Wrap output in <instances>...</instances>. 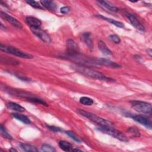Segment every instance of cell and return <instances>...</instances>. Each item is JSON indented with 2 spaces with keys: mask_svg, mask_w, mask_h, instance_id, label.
Wrapping results in <instances>:
<instances>
[{
  "mask_svg": "<svg viewBox=\"0 0 152 152\" xmlns=\"http://www.w3.org/2000/svg\"><path fill=\"white\" fill-rule=\"evenodd\" d=\"M126 131L129 135L132 138H138L140 137V132L136 127H130Z\"/></svg>",
  "mask_w": 152,
  "mask_h": 152,
  "instance_id": "44dd1931",
  "label": "cell"
},
{
  "mask_svg": "<svg viewBox=\"0 0 152 152\" xmlns=\"http://www.w3.org/2000/svg\"><path fill=\"white\" fill-rule=\"evenodd\" d=\"M60 11L62 14H68L70 11V8L68 7H63L61 8Z\"/></svg>",
  "mask_w": 152,
  "mask_h": 152,
  "instance_id": "f546056e",
  "label": "cell"
},
{
  "mask_svg": "<svg viewBox=\"0 0 152 152\" xmlns=\"http://www.w3.org/2000/svg\"><path fill=\"white\" fill-rule=\"evenodd\" d=\"M77 112L81 115L88 118L90 121L99 125L100 126H105V127H112L113 124L109 121H107L105 119H103L101 117L97 116L92 113L88 112L87 111L84 110L83 109H78Z\"/></svg>",
  "mask_w": 152,
  "mask_h": 152,
  "instance_id": "7a4b0ae2",
  "label": "cell"
},
{
  "mask_svg": "<svg viewBox=\"0 0 152 152\" xmlns=\"http://www.w3.org/2000/svg\"><path fill=\"white\" fill-rule=\"evenodd\" d=\"M97 16L99 17H100V18H102V19H103L104 20H106V21H107V22H109V23H111V24H112L116 26V27H120V28H123V27H124V24L120 22V21L115 20L112 19V18H107V17H104V16H103V15H97Z\"/></svg>",
  "mask_w": 152,
  "mask_h": 152,
  "instance_id": "e0dca14e",
  "label": "cell"
},
{
  "mask_svg": "<svg viewBox=\"0 0 152 152\" xmlns=\"http://www.w3.org/2000/svg\"><path fill=\"white\" fill-rule=\"evenodd\" d=\"M20 148L25 151H31V152H35V151H37L38 150L36 148V147H35L34 146H33L30 144H24V143H21L20 144Z\"/></svg>",
  "mask_w": 152,
  "mask_h": 152,
  "instance_id": "7402d4cb",
  "label": "cell"
},
{
  "mask_svg": "<svg viewBox=\"0 0 152 152\" xmlns=\"http://www.w3.org/2000/svg\"><path fill=\"white\" fill-rule=\"evenodd\" d=\"M25 21L30 26V27H40L42 24V23L39 19L31 16L26 17Z\"/></svg>",
  "mask_w": 152,
  "mask_h": 152,
  "instance_id": "4fadbf2b",
  "label": "cell"
},
{
  "mask_svg": "<svg viewBox=\"0 0 152 152\" xmlns=\"http://www.w3.org/2000/svg\"><path fill=\"white\" fill-rule=\"evenodd\" d=\"M81 39L83 42L87 45L89 49L92 50L93 48V42L91 33L86 32L83 33L81 35Z\"/></svg>",
  "mask_w": 152,
  "mask_h": 152,
  "instance_id": "7c38bea8",
  "label": "cell"
},
{
  "mask_svg": "<svg viewBox=\"0 0 152 152\" xmlns=\"http://www.w3.org/2000/svg\"><path fill=\"white\" fill-rule=\"evenodd\" d=\"M125 15L128 20L129 21L131 24L137 30L141 31H145V28L142 26V24L139 21V20L137 19V18L132 14H131L129 12H125Z\"/></svg>",
  "mask_w": 152,
  "mask_h": 152,
  "instance_id": "52a82bcc",
  "label": "cell"
},
{
  "mask_svg": "<svg viewBox=\"0 0 152 152\" xmlns=\"http://www.w3.org/2000/svg\"><path fill=\"white\" fill-rule=\"evenodd\" d=\"M7 107L11 110L20 112H23L25 111V108L21 106V105L14 103V102H8L7 103Z\"/></svg>",
  "mask_w": 152,
  "mask_h": 152,
  "instance_id": "9a60e30c",
  "label": "cell"
},
{
  "mask_svg": "<svg viewBox=\"0 0 152 152\" xmlns=\"http://www.w3.org/2000/svg\"><path fill=\"white\" fill-rule=\"evenodd\" d=\"M10 150V151H17V150H15L14 148H11Z\"/></svg>",
  "mask_w": 152,
  "mask_h": 152,
  "instance_id": "d6a6232c",
  "label": "cell"
},
{
  "mask_svg": "<svg viewBox=\"0 0 152 152\" xmlns=\"http://www.w3.org/2000/svg\"><path fill=\"white\" fill-rule=\"evenodd\" d=\"M66 134L69 137H71L72 140H74L75 141L77 142H80L81 141V140H80V138L77 137V135L72 131H66Z\"/></svg>",
  "mask_w": 152,
  "mask_h": 152,
  "instance_id": "484cf974",
  "label": "cell"
},
{
  "mask_svg": "<svg viewBox=\"0 0 152 152\" xmlns=\"http://www.w3.org/2000/svg\"><path fill=\"white\" fill-rule=\"evenodd\" d=\"M97 129L103 133L110 135V136L124 142H128L129 141L128 137L121 131L113 128L112 127L99 126Z\"/></svg>",
  "mask_w": 152,
  "mask_h": 152,
  "instance_id": "3957f363",
  "label": "cell"
},
{
  "mask_svg": "<svg viewBox=\"0 0 152 152\" xmlns=\"http://www.w3.org/2000/svg\"><path fill=\"white\" fill-rule=\"evenodd\" d=\"M31 32L39 37L40 40L45 43H49L50 42V37L48 34L40 27H30Z\"/></svg>",
  "mask_w": 152,
  "mask_h": 152,
  "instance_id": "8992f818",
  "label": "cell"
},
{
  "mask_svg": "<svg viewBox=\"0 0 152 152\" xmlns=\"http://www.w3.org/2000/svg\"><path fill=\"white\" fill-rule=\"evenodd\" d=\"M97 2L99 3V4H100V5L102 7H103V8L107 9L109 11L115 12L118 11V10H119V9L116 7L109 4L106 1H99Z\"/></svg>",
  "mask_w": 152,
  "mask_h": 152,
  "instance_id": "2e32d148",
  "label": "cell"
},
{
  "mask_svg": "<svg viewBox=\"0 0 152 152\" xmlns=\"http://www.w3.org/2000/svg\"><path fill=\"white\" fill-rule=\"evenodd\" d=\"M12 115L15 119L20 121L21 122H23L25 124H31L30 120L26 115H24L22 114H19V113H12Z\"/></svg>",
  "mask_w": 152,
  "mask_h": 152,
  "instance_id": "ffe728a7",
  "label": "cell"
},
{
  "mask_svg": "<svg viewBox=\"0 0 152 152\" xmlns=\"http://www.w3.org/2000/svg\"><path fill=\"white\" fill-rule=\"evenodd\" d=\"M96 61H97V63L100 66H105L107 67H110L113 68H118L121 67L119 64L104 58H97L96 59Z\"/></svg>",
  "mask_w": 152,
  "mask_h": 152,
  "instance_id": "8fae6325",
  "label": "cell"
},
{
  "mask_svg": "<svg viewBox=\"0 0 152 152\" xmlns=\"http://www.w3.org/2000/svg\"><path fill=\"white\" fill-rule=\"evenodd\" d=\"M72 151H81V150H79V149H77V148H75V149H72Z\"/></svg>",
  "mask_w": 152,
  "mask_h": 152,
  "instance_id": "1f68e13d",
  "label": "cell"
},
{
  "mask_svg": "<svg viewBox=\"0 0 152 152\" xmlns=\"http://www.w3.org/2000/svg\"><path fill=\"white\" fill-rule=\"evenodd\" d=\"M0 15L2 18L6 20L7 22L10 23L11 25H12L18 28H22V27H23L22 24L19 21H18L16 18L12 17V16L7 14V13H5L2 11L0 12Z\"/></svg>",
  "mask_w": 152,
  "mask_h": 152,
  "instance_id": "9c48e42d",
  "label": "cell"
},
{
  "mask_svg": "<svg viewBox=\"0 0 152 152\" xmlns=\"http://www.w3.org/2000/svg\"><path fill=\"white\" fill-rule=\"evenodd\" d=\"M41 149L42 151H46V152L55 151V150L53 147H52L51 145H50L49 144H43L41 147Z\"/></svg>",
  "mask_w": 152,
  "mask_h": 152,
  "instance_id": "d4e9b609",
  "label": "cell"
},
{
  "mask_svg": "<svg viewBox=\"0 0 152 152\" xmlns=\"http://www.w3.org/2000/svg\"><path fill=\"white\" fill-rule=\"evenodd\" d=\"M74 69L80 72L81 74L84 75L85 76L91 77L94 79L99 80H103V81H113L114 80L109 77H107V76L104 75L103 74H102L100 72L95 71L91 68H90L88 67L77 65L75 66H73Z\"/></svg>",
  "mask_w": 152,
  "mask_h": 152,
  "instance_id": "6da1fadb",
  "label": "cell"
},
{
  "mask_svg": "<svg viewBox=\"0 0 152 152\" xmlns=\"http://www.w3.org/2000/svg\"><path fill=\"white\" fill-rule=\"evenodd\" d=\"M1 50L4 52H6L7 53H10L22 58L25 59H31L33 58V56L29 53H26L24 52H23L15 48L10 46H7L4 45L1 43Z\"/></svg>",
  "mask_w": 152,
  "mask_h": 152,
  "instance_id": "5b68a950",
  "label": "cell"
},
{
  "mask_svg": "<svg viewBox=\"0 0 152 152\" xmlns=\"http://www.w3.org/2000/svg\"><path fill=\"white\" fill-rule=\"evenodd\" d=\"M109 39L115 43H119L121 42V39L117 34H111L109 36Z\"/></svg>",
  "mask_w": 152,
  "mask_h": 152,
  "instance_id": "4316f807",
  "label": "cell"
},
{
  "mask_svg": "<svg viewBox=\"0 0 152 152\" xmlns=\"http://www.w3.org/2000/svg\"><path fill=\"white\" fill-rule=\"evenodd\" d=\"M132 107L136 111L146 114L151 113V104L147 102L140 100H132L130 102Z\"/></svg>",
  "mask_w": 152,
  "mask_h": 152,
  "instance_id": "277c9868",
  "label": "cell"
},
{
  "mask_svg": "<svg viewBox=\"0 0 152 152\" xmlns=\"http://www.w3.org/2000/svg\"><path fill=\"white\" fill-rule=\"evenodd\" d=\"M0 130H1V134L3 137H4L5 138L8 139V140H11L12 138V137L11 136V135L6 131V129H5V128L4 127V126L2 124L1 125Z\"/></svg>",
  "mask_w": 152,
  "mask_h": 152,
  "instance_id": "cb8c5ba5",
  "label": "cell"
},
{
  "mask_svg": "<svg viewBox=\"0 0 152 152\" xmlns=\"http://www.w3.org/2000/svg\"><path fill=\"white\" fill-rule=\"evenodd\" d=\"M151 53H152V50L151 49H147V53L150 55V56H151Z\"/></svg>",
  "mask_w": 152,
  "mask_h": 152,
  "instance_id": "4dcf8cb0",
  "label": "cell"
},
{
  "mask_svg": "<svg viewBox=\"0 0 152 152\" xmlns=\"http://www.w3.org/2000/svg\"><path fill=\"white\" fill-rule=\"evenodd\" d=\"M80 102L83 105L91 106L93 104V100L92 99L88 97H81L80 99Z\"/></svg>",
  "mask_w": 152,
  "mask_h": 152,
  "instance_id": "603a6c76",
  "label": "cell"
},
{
  "mask_svg": "<svg viewBox=\"0 0 152 152\" xmlns=\"http://www.w3.org/2000/svg\"><path fill=\"white\" fill-rule=\"evenodd\" d=\"M66 54L68 55H75L80 53L77 44L72 39H68L66 42Z\"/></svg>",
  "mask_w": 152,
  "mask_h": 152,
  "instance_id": "ba28073f",
  "label": "cell"
},
{
  "mask_svg": "<svg viewBox=\"0 0 152 152\" xmlns=\"http://www.w3.org/2000/svg\"><path fill=\"white\" fill-rule=\"evenodd\" d=\"M47 128L54 132H59V131H62V129L61 128L57 127V126H49V125H47Z\"/></svg>",
  "mask_w": 152,
  "mask_h": 152,
  "instance_id": "f1b7e54d",
  "label": "cell"
},
{
  "mask_svg": "<svg viewBox=\"0 0 152 152\" xmlns=\"http://www.w3.org/2000/svg\"><path fill=\"white\" fill-rule=\"evenodd\" d=\"M26 2L27 4H28L30 6L33 7V8H37V9H40V10L43 9L42 6L37 2L35 1H27Z\"/></svg>",
  "mask_w": 152,
  "mask_h": 152,
  "instance_id": "83f0119b",
  "label": "cell"
},
{
  "mask_svg": "<svg viewBox=\"0 0 152 152\" xmlns=\"http://www.w3.org/2000/svg\"><path fill=\"white\" fill-rule=\"evenodd\" d=\"M98 48L99 49V50L104 55H112V53L111 52V50L108 48V47L107 46V45H106V43L100 40L98 42Z\"/></svg>",
  "mask_w": 152,
  "mask_h": 152,
  "instance_id": "5bb4252c",
  "label": "cell"
},
{
  "mask_svg": "<svg viewBox=\"0 0 152 152\" xmlns=\"http://www.w3.org/2000/svg\"><path fill=\"white\" fill-rule=\"evenodd\" d=\"M40 3L44 7L49 10L55 11L57 8L56 4L51 1H41Z\"/></svg>",
  "mask_w": 152,
  "mask_h": 152,
  "instance_id": "ac0fdd59",
  "label": "cell"
},
{
  "mask_svg": "<svg viewBox=\"0 0 152 152\" xmlns=\"http://www.w3.org/2000/svg\"><path fill=\"white\" fill-rule=\"evenodd\" d=\"M131 116L134 121H135L138 123L145 126V127H147L150 129H151V122L146 117L143 116L142 115H132V116Z\"/></svg>",
  "mask_w": 152,
  "mask_h": 152,
  "instance_id": "30bf717a",
  "label": "cell"
},
{
  "mask_svg": "<svg viewBox=\"0 0 152 152\" xmlns=\"http://www.w3.org/2000/svg\"><path fill=\"white\" fill-rule=\"evenodd\" d=\"M59 147L65 151H70L72 150V146L71 143L66 141H60L58 143Z\"/></svg>",
  "mask_w": 152,
  "mask_h": 152,
  "instance_id": "d6986e66",
  "label": "cell"
}]
</instances>
